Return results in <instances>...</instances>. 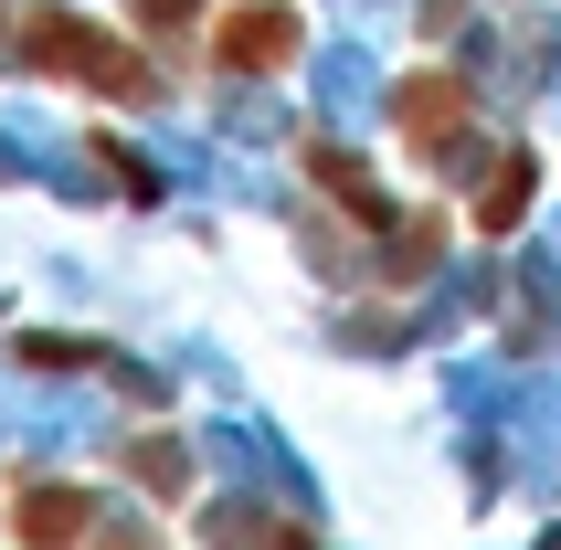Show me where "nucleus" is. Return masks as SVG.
<instances>
[{"label": "nucleus", "mask_w": 561, "mask_h": 550, "mask_svg": "<svg viewBox=\"0 0 561 550\" xmlns=\"http://www.w3.org/2000/svg\"><path fill=\"white\" fill-rule=\"evenodd\" d=\"M244 540H254V519H233V550ZM265 550H308V540H297V529H265Z\"/></svg>", "instance_id": "0eeeda50"}, {"label": "nucleus", "mask_w": 561, "mask_h": 550, "mask_svg": "<svg viewBox=\"0 0 561 550\" xmlns=\"http://www.w3.org/2000/svg\"><path fill=\"white\" fill-rule=\"evenodd\" d=\"M456 106H467V85H456V75L403 85V127H413V138H456Z\"/></svg>", "instance_id": "20e7f679"}, {"label": "nucleus", "mask_w": 561, "mask_h": 550, "mask_svg": "<svg viewBox=\"0 0 561 550\" xmlns=\"http://www.w3.org/2000/svg\"><path fill=\"white\" fill-rule=\"evenodd\" d=\"M32 64H54V75H75V85L117 95V106L149 95V64L127 54V43H106L95 22H75V11H43V22H32Z\"/></svg>", "instance_id": "f257e3e1"}, {"label": "nucleus", "mask_w": 561, "mask_h": 550, "mask_svg": "<svg viewBox=\"0 0 561 550\" xmlns=\"http://www.w3.org/2000/svg\"><path fill=\"white\" fill-rule=\"evenodd\" d=\"M75 529H85V488H32V497H22V540L64 550Z\"/></svg>", "instance_id": "7ed1b4c3"}, {"label": "nucleus", "mask_w": 561, "mask_h": 550, "mask_svg": "<svg viewBox=\"0 0 561 550\" xmlns=\"http://www.w3.org/2000/svg\"><path fill=\"white\" fill-rule=\"evenodd\" d=\"M138 477H149V488H170V497L191 488V466H181V445H138Z\"/></svg>", "instance_id": "39448f33"}, {"label": "nucleus", "mask_w": 561, "mask_h": 550, "mask_svg": "<svg viewBox=\"0 0 561 550\" xmlns=\"http://www.w3.org/2000/svg\"><path fill=\"white\" fill-rule=\"evenodd\" d=\"M138 11H149V22H191V11H202V0H138Z\"/></svg>", "instance_id": "6e6552de"}, {"label": "nucleus", "mask_w": 561, "mask_h": 550, "mask_svg": "<svg viewBox=\"0 0 561 550\" xmlns=\"http://www.w3.org/2000/svg\"><path fill=\"white\" fill-rule=\"evenodd\" d=\"M286 54H297V11H276V0L222 22V64H244V75H276Z\"/></svg>", "instance_id": "f03ea898"}, {"label": "nucleus", "mask_w": 561, "mask_h": 550, "mask_svg": "<svg viewBox=\"0 0 561 550\" xmlns=\"http://www.w3.org/2000/svg\"><path fill=\"white\" fill-rule=\"evenodd\" d=\"M519 191H530V170H519V159H508V181H499V202H488V233H508V222H519Z\"/></svg>", "instance_id": "423d86ee"}]
</instances>
